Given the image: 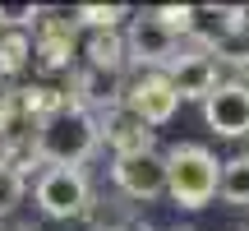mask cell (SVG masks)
I'll list each match as a JSON object with an SVG mask.
<instances>
[{
	"label": "cell",
	"instance_id": "2",
	"mask_svg": "<svg viewBox=\"0 0 249 231\" xmlns=\"http://www.w3.org/2000/svg\"><path fill=\"white\" fill-rule=\"evenodd\" d=\"M166 194L180 208H203L213 194H222V162L198 143H180L166 153Z\"/></svg>",
	"mask_w": 249,
	"mask_h": 231
},
{
	"label": "cell",
	"instance_id": "19",
	"mask_svg": "<svg viewBox=\"0 0 249 231\" xmlns=\"http://www.w3.org/2000/svg\"><path fill=\"white\" fill-rule=\"evenodd\" d=\"M235 23H240V37L249 42V5H235Z\"/></svg>",
	"mask_w": 249,
	"mask_h": 231
},
{
	"label": "cell",
	"instance_id": "15",
	"mask_svg": "<svg viewBox=\"0 0 249 231\" xmlns=\"http://www.w3.org/2000/svg\"><path fill=\"white\" fill-rule=\"evenodd\" d=\"M222 199H226V204L249 208V157L222 162Z\"/></svg>",
	"mask_w": 249,
	"mask_h": 231
},
{
	"label": "cell",
	"instance_id": "10",
	"mask_svg": "<svg viewBox=\"0 0 249 231\" xmlns=\"http://www.w3.org/2000/svg\"><path fill=\"white\" fill-rule=\"evenodd\" d=\"M189 37L203 46L208 56L222 51L226 42L240 37V23H235V5H194V23H189Z\"/></svg>",
	"mask_w": 249,
	"mask_h": 231
},
{
	"label": "cell",
	"instance_id": "20",
	"mask_svg": "<svg viewBox=\"0 0 249 231\" xmlns=\"http://www.w3.org/2000/svg\"><path fill=\"white\" fill-rule=\"evenodd\" d=\"M9 97H14V88H9V79H5V74H0V107H5Z\"/></svg>",
	"mask_w": 249,
	"mask_h": 231
},
{
	"label": "cell",
	"instance_id": "1",
	"mask_svg": "<svg viewBox=\"0 0 249 231\" xmlns=\"http://www.w3.org/2000/svg\"><path fill=\"white\" fill-rule=\"evenodd\" d=\"M97 143H102V120L88 107L70 102L65 111H55L51 120L37 130L33 153H37V162H46V167H79L83 157H92Z\"/></svg>",
	"mask_w": 249,
	"mask_h": 231
},
{
	"label": "cell",
	"instance_id": "17",
	"mask_svg": "<svg viewBox=\"0 0 249 231\" xmlns=\"http://www.w3.org/2000/svg\"><path fill=\"white\" fill-rule=\"evenodd\" d=\"M18 199H23V176H18L14 167H5V162H0V217L14 213Z\"/></svg>",
	"mask_w": 249,
	"mask_h": 231
},
{
	"label": "cell",
	"instance_id": "8",
	"mask_svg": "<svg viewBox=\"0 0 249 231\" xmlns=\"http://www.w3.org/2000/svg\"><path fill=\"white\" fill-rule=\"evenodd\" d=\"M171 83H176L180 102H208L217 88H222V79H217V60L208 51H194V56H180L176 65H171Z\"/></svg>",
	"mask_w": 249,
	"mask_h": 231
},
{
	"label": "cell",
	"instance_id": "7",
	"mask_svg": "<svg viewBox=\"0 0 249 231\" xmlns=\"http://www.w3.org/2000/svg\"><path fill=\"white\" fill-rule=\"evenodd\" d=\"M111 176L129 199H157L166 194V157L161 153H134V157H116L111 162Z\"/></svg>",
	"mask_w": 249,
	"mask_h": 231
},
{
	"label": "cell",
	"instance_id": "12",
	"mask_svg": "<svg viewBox=\"0 0 249 231\" xmlns=\"http://www.w3.org/2000/svg\"><path fill=\"white\" fill-rule=\"evenodd\" d=\"M74 28H79V19H65V14H46L37 19V60L46 65V70H60V65H70V51H74Z\"/></svg>",
	"mask_w": 249,
	"mask_h": 231
},
{
	"label": "cell",
	"instance_id": "13",
	"mask_svg": "<svg viewBox=\"0 0 249 231\" xmlns=\"http://www.w3.org/2000/svg\"><path fill=\"white\" fill-rule=\"evenodd\" d=\"M124 56H129V42L120 33H92L88 37V65H97V70H120Z\"/></svg>",
	"mask_w": 249,
	"mask_h": 231
},
{
	"label": "cell",
	"instance_id": "21",
	"mask_svg": "<svg viewBox=\"0 0 249 231\" xmlns=\"http://www.w3.org/2000/svg\"><path fill=\"white\" fill-rule=\"evenodd\" d=\"M245 74H249V65H245Z\"/></svg>",
	"mask_w": 249,
	"mask_h": 231
},
{
	"label": "cell",
	"instance_id": "5",
	"mask_svg": "<svg viewBox=\"0 0 249 231\" xmlns=\"http://www.w3.org/2000/svg\"><path fill=\"white\" fill-rule=\"evenodd\" d=\"M124 107L139 116V120H148V125H166L171 116H176V107H180V93H176V83H171V74L152 70V74H139V79L129 83Z\"/></svg>",
	"mask_w": 249,
	"mask_h": 231
},
{
	"label": "cell",
	"instance_id": "11",
	"mask_svg": "<svg viewBox=\"0 0 249 231\" xmlns=\"http://www.w3.org/2000/svg\"><path fill=\"white\" fill-rule=\"evenodd\" d=\"M74 93H79V107H97L102 116L124 107V83H120V70H97V65H83L79 70V83H74Z\"/></svg>",
	"mask_w": 249,
	"mask_h": 231
},
{
	"label": "cell",
	"instance_id": "18",
	"mask_svg": "<svg viewBox=\"0 0 249 231\" xmlns=\"http://www.w3.org/2000/svg\"><path fill=\"white\" fill-rule=\"evenodd\" d=\"M157 19L171 28L176 37H189V23H194V5H161Z\"/></svg>",
	"mask_w": 249,
	"mask_h": 231
},
{
	"label": "cell",
	"instance_id": "9",
	"mask_svg": "<svg viewBox=\"0 0 249 231\" xmlns=\"http://www.w3.org/2000/svg\"><path fill=\"white\" fill-rule=\"evenodd\" d=\"M102 120V139L111 143V153L116 157H134V153H152V125L139 120L129 107H116L107 116H97Z\"/></svg>",
	"mask_w": 249,
	"mask_h": 231
},
{
	"label": "cell",
	"instance_id": "6",
	"mask_svg": "<svg viewBox=\"0 0 249 231\" xmlns=\"http://www.w3.org/2000/svg\"><path fill=\"white\" fill-rule=\"evenodd\" d=\"M203 120H208V130H217L222 139L249 134V83L245 79H226L222 88L203 102Z\"/></svg>",
	"mask_w": 249,
	"mask_h": 231
},
{
	"label": "cell",
	"instance_id": "4",
	"mask_svg": "<svg viewBox=\"0 0 249 231\" xmlns=\"http://www.w3.org/2000/svg\"><path fill=\"white\" fill-rule=\"evenodd\" d=\"M124 42H129V56H134V60L148 65V74H152V70L166 74L171 65L180 60V56H176V42H180V37L157 19V9H148V14H139V19H129Z\"/></svg>",
	"mask_w": 249,
	"mask_h": 231
},
{
	"label": "cell",
	"instance_id": "14",
	"mask_svg": "<svg viewBox=\"0 0 249 231\" xmlns=\"http://www.w3.org/2000/svg\"><path fill=\"white\" fill-rule=\"evenodd\" d=\"M37 46H33V37L23 33V28H5V33H0V74H18L28 65V56H33Z\"/></svg>",
	"mask_w": 249,
	"mask_h": 231
},
{
	"label": "cell",
	"instance_id": "16",
	"mask_svg": "<svg viewBox=\"0 0 249 231\" xmlns=\"http://www.w3.org/2000/svg\"><path fill=\"white\" fill-rule=\"evenodd\" d=\"M124 14H129L124 5H79L74 9V19H79L83 28H92V33H116Z\"/></svg>",
	"mask_w": 249,
	"mask_h": 231
},
{
	"label": "cell",
	"instance_id": "3",
	"mask_svg": "<svg viewBox=\"0 0 249 231\" xmlns=\"http://www.w3.org/2000/svg\"><path fill=\"white\" fill-rule=\"evenodd\" d=\"M92 204V190H88V176L79 167H46L42 180H37V208L46 217H79L88 213Z\"/></svg>",
	"mask_w": 249,
	"mask_h": 231
}]
</instances>
